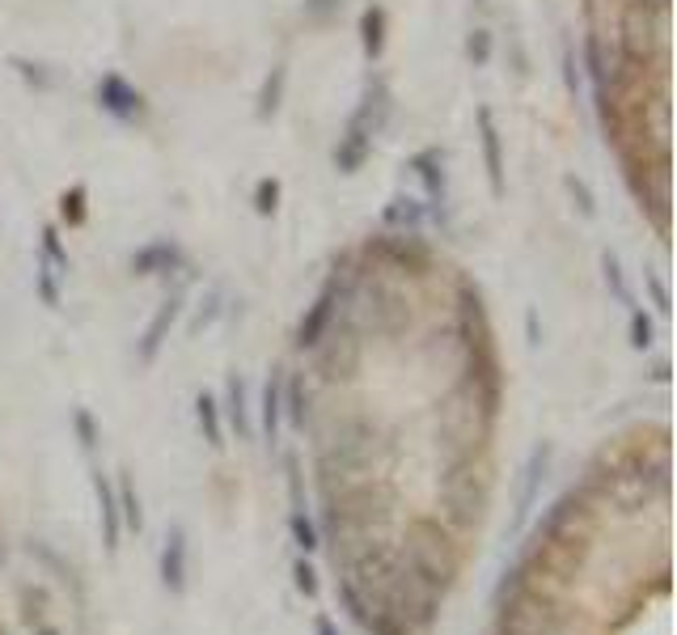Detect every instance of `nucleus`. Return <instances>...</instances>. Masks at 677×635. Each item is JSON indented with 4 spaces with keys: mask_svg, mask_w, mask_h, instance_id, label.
Instances as JSON below:
<instances>
[{
    "mask_svg": "<svg viewBox=\"0 0 677 635\" xmlns=\"http://www.w3.org/2000/svg\"><path fill=\"white\" fill-rule=\"evenodd\" d=\"M183 263H187L183 251L174 242H165V238H157V242H149V246H140V251L131 254V272L136 276H162V272L183 267Z\"/></svg>",
    "mask_w": 677,
    "mask_h": 635,
    "instance_id": "obj_10",
    "label": "nucleus"
},
{
    "mask_svg": "<svg viewBox=\"0 0 677 635\" xmlns=\"http://www.w3.org/2000/svg\"><path fill=\"white\" fill-rule=\"evenodd\" d=\"M466 51H470L475 68H483L487 56H491V34H487V31H475V34H470V43H466Z\"/></svg>",
    "mask_w": 677,
    "mask_h": 635,
    "instance_id": "obj_28",
    "label": "nucleus"
},
{
    "mask_svg": "<svg viewBox=\"0 0 677 635\" xmlns=\"http://www.w3.org/2000/svg\"><path fill=\"white\" fill-rule=\"evenodd\" d=\"M38 263L51 267L56 276H68V251L65 242H60V233H56V224H47L43 238H38Z\"/></svg>",
    "mask_w": 677,
    "mask_h": 635,
    "instance_id": "obj_15",
    "label": "nucleus"
},
{
    "mask_svg": "<svg viewBox=\"0 0 677 635\" xmlns=\"http://www.w3.org/2000/svg\"><path fill=\"white\" fill-rule=\"evenodd\" d=\"M547 471H550V444H538V449L529 453L525 471H521V492H516L513 530H521V526L529 521V512H534V500H538V492H542V478H547Z\"/></svg>",
    "mask_w": 677,
    "mask_h": 635,
    "instance_id": "obj_4",
    "label": "nucleus"
},
{
    "mask_svg": "<svg viewBox=\"0 0 677 635\" xmlns=\"http://www.w3.org/2000/svg\"><path fill=\"white\" fill-rule=\"evenodd\" d=\"M292 585H296V593H305V598H318V572L310 568L305 559H296V564H292Z\"/></svg>",
    "mask_w": 677,
    "mask_h": 635,
    "instance_id": "obj_25",
    "label": "nucleus"
},
{
    "mask_svg": "<svg viewBox=\"0 0 677 635\" xmlns=\"http://www.w3.org/2000/svg\"><path fill=\"white\" fill-rule=\"evenodd\" d=\"M72 428H77V441H81V449H97V424H94V415L85 412V407H77V412H72Z\"/></svg>",
    "mask_w": 677,
    "mask_h": 635,
    "instance_id": "obj_24",
    "label": "nucleus"
},
{
    "mask_svg": "<svg viewBox=\"0 0 677 635\" xmlns=\"http://www.w3.org/2000/svg\"><path fill=\"white\" fill-rule=\"evenodd\" d=\"M276 199H280V187H276L271 178H267V183H258V212H262V217H271V212H276Z\"/></svg>",
    "mask_w": 677,
    "mask_h": 635,
    "instance_id": "obj_29",
    "label": "nucleus"
},
{
    "mask_svg": "<svg viewBox=\"0 0 677 635\" xmlns=\"http://www.w3.org/2000/svg\"><path fill=\"white\" fill-rule=\"evenodd\" d=\"M60 212H65V221L81 224L85 221V187H72L65 195V204H60Z\"/></svg>",
    "mask_w": 677,
    "mask_h": 635,
    "instance_id": "obj_27",
    "label": "nucleus"
},
{
    "mask_svg": "<svg viewBox=\"0 0 677 635\" xmlns=\"http://www.w3.org/2000/svg\"><path fill=\"white\" fill-rule=\"evenodd\" d=\"M280 403H284V412L296 428H305V394H301V381H289V390H280Z\"/></svg>",
    "mask_w": 677,
    "mask_h": 635,
    "instance_id": "obj_23",
    "label": "nucleus"
},
{
    "mask_svg": "<svg viewBox=\"0 0 677 635\" xmlns=\"http://www.w3.org/2000/svg\"><path fill=\"white\" fill-rule=\"evenodd\" d=\"M97 102H102V111H110L115 119H136V115H144V97H140V90H131L119 72H106V77L97 81Z\"/></svg>",
    "mask_w": 677,
    "mask_h": 635,
    "instance_id": "obj_5",
    "label": "nucleus"
},
{
    "mask_svg": "<svg viewBox=\"0 0 677 635\" xmlns=\"http://www.w3.org/2000/svg\"><path fill=\"white\" fill-rule=\"evenodd\" d=\"M487 496L475 492V475H445V508L453 526H475L483 517Z\"/></svg>",
    "mask_w": 677,
    "mask_h": 635,
    "instance_id": "obj_3",
    "label": "nucleus"
},
{
    "mask_svg": "<svg viewBox=\"0 0 677 635\" xmlns=\"http://www.w3.org/2000/svg\"><path fill=\"white\" fill-rule=\"evenodd\" d=\"M115 496H119V517H124V530H144V512H140V496H136V487H131V478L124 475L119 478V487H115Z\"/></svg>",
    "mask_w": 677,
    "mask_h": 635,
    "instance_id": "obj_17",
    "label": "nucleus"
},
{
    "mask_svg": "<svg viewBox=\"0 0 677 635\" xmlns=\"http://www.w3.org/2000/svg\"><path fill=\"white\" fill-rule=\"evenodd\" d=\"M314 635H339V627H335L326 614H318V619H314Z\"/></svg>",
    "mask_w": 677,
    "mask_h": 635,
    "instance_id": "obj_31",
    "label": "nucleus"
},
{
    "mask_svg": "<svg viewBox=\"0 0 677 635\" xmlns=\"http://www.w3.org/2000/svg\"><path fill=\"white\" fill-rule=\"evenodd\" d=\"M602 267H606V285L614 288V297H618L622 305H631V310H635V297H631V285H627V276H622L618 258H614V254H602Z\"/></svg>",
    "mask_w": 677,
    "mask_h": 635,
    "instance_id": "obj_21",
    "label": "nucleus"
},
{
    "mask_svg": "<svg viewBox=\"0 0 677 635\" xmlns=\"http://www.w3.org/2000/svg\"><path fill=\"white\" fill-rule=\"evenodd\" d=\"M289 530H292V539H296V546H301L305 555L323 546V539H318V526H314V521H310L305 512H296V508L289 512Z\"/></svg>",
    "mask_w": 677,
    "mask_h": 635,
    "instance_id": "obj_18",
    "label": "nucleus"
},
{
    "mask_svg": "<svg viewBox=\"0 0 677 635\" xmlns=\"http://www.w3.org/2000/svg\"><path fill=\"white\" fill-rule=\"evenodd\" d=\"M348 292H352V285H348V276H335L330 285L323 288V297L310 305V314H305V322H301V331H296V348H318L326 335V326H330V318H335V310H343V301H348Z\"/></svg>",
    "mask_w": 677,
    "mask_h": 635,
    "instance_id": "obj_2",
    "label": "nucleus"
},
{
    "mask_svg": "<svg viewBox=\"0 0 677 635\" xmlns=\"http://www.w3.org/2000/svg\"><path fill=\"white\" fill-rule=\"evenodd\" d=\"M34 635H60V632H56V627H38Z\"/></svg>",
    "mask_w": 677,
    "mask_h": 635,
    "instance_id": "obj_32",
    "label": "nucleus"
},
{
    "mask_svg": "<svg viewBox=\"0 0 677 635\" xmlns=\"http://www.w3.org/2000/svg\"><path fill=\"white\" fill-rule=\"evenodd\" d=\"M229 424L237 441H250V415H246V385L242 378H229Z\"/></svg>",
    "mask_w": 677,
    "mask_h": 635,
    "instance_id": "obj_16",
    "label": "nucleus"
},
{
    "mask_svg": "<svg viewBox=\"0 0 677 635\" xmlns=\"http://www.w3.org/2000/svg\"><path fill=\"white\" fill-rule=\"evenodd\" d=\"M34 288H38V297H43V305L47 310H60V285H56V272L51 267H34Z\"/></svg>",
    "mask_w": 677,
    "mask_h": 635,
    "instance_id": "obj_22",
    "label": "nucleus"
},
{
    "mask_svg": "<svg viewBox=\"0 0 677 635\" xmlns=\"http://www.w3.org/2000/svg\"><path fill=\"white\" fill-rule=\"evenodd\" d=\"M217 301H221V297L212 292V297H208V310H199V314H195V322H191V335H199V331H203V326H208L212 318L221 314V305H217Z\"/></svg>",
    "mask_w": 677,
    "mask_h": 635,
    "instance_id": "obj_30",
    "label": "nucleus"
},
{
    "mask_svg": "<svg viewBox=\"0 0 677 635\" xmlns=\"http://www.w3.org/2000/svg\"><path fill=\"white\" fill-rule=\"evenodd\" d=\"M284 81H289V72H284V68H276V72L267 77V85H262V97H258V115H262V119L280 111V94H284Z\"/></svg>",
    "mask_w": 677,
    "mask_h": 635,
    "instance_id": "obj_20",
    "label": "nucleus"
},
{
    "mask_svg": "<svg viewBox=\"0 0 677 635\" xmlns=\"http://www.w3.org/2000/svg\"><path fill=\"white\" fill-rule=\"evenodd\" d=\"M94 496H97V512H102V534H106V551H119L124 539V517H119V496L110 487V478L97 471L94 475Z\"/></svg>",
    "mask_w": 677,
    "mask_h": 635,
    "instance_id": "obj_11",
    "label": "nucleus"
},
{
    "mask_svg": "<svg viewBox=\"0 0 677 635\" xmlns=\"http://www.w3.org/2000/svg\"><path fill=\"white\" fill-rule=\"evenodd\" d=\"M479 136H483V161H487V183L491 195H504V158H500V131H495V115L491 106H479Z\"/></svg>",
    "mask_w": 677,
    "mask_h": 635,
    "instance_id": "obj_9",
    "label": "nucleus"
},
{
    "mask_svg": "<svg viewBox=\"0 0 677 635\" xmlns=\"http://www.w3.org/2000/svg\"><path fill=\"white\" fill-rule=\"evenodd\" d=\"M402 564L420 580L423 589H432L436 598L450 593V585L457 580V551H453L450 534L436 521H416L407 530V546H402Z\"/></svg>",
    "mask_w": 677,
    "mask_h": 635,
    "instance_id": "obj_1",
    "label": "nucleus"
},
{
    "mask_svg": "<svg viewBox=\"0 0 677 635\" xmlns=\"http://www.w3.org/2000/svg\"><path fill=\"white\" fill-rule=\"evenodd\" d=\"M162 585L170 593H187V530H183V526H174V530L165 534Z\"/></svg>",
    "mask_w": 677,
    "mask_h": 635,
    "instance_id": "obj_7",
    "label": "nucleus"
},
{
    "mask_svg": "<svg viewBox=\"0 0 677 635\" xmlns=\"http://www.w3.org/2000/svg\"><path fill=\"white\" fill-rule=\"evenodd\" d=\"M178 314H183V297H170L162 310L153 314V322L144 326V335H140V360H144V365H153V360H157V351H162L165 335L174 331Z\"/></svg>",
    "mask_w": 677,
    "mask_h": 635,
    "instance_id": "obj_8",
    "label": "nucleus"
},
{
    "mask_svg": "<svg viewBox=\"0 0 677 635\" xmlns=\"http://www.w3.org/2000/svg\"><path fill=\"white\" fill-rule=\"evenodd\" d=\"M382 221L386 224H411V233H416V224L423 221V208L416 199H407V195H398L394 204H389L386 212H382Z\"/></svg>",
    "mask_w": 677,
    "mask_h": 635,
    "instance_id": "obj_19",
    "label": "nucleus"
},
{
    "mask_svg": "<svg viewBox=\"0 0 677 635\" xmlns=\"http://www.w3.org/2000/svg\"><path fill=\"white\" fill-rule=\"evenodd\" d=\"M411 174L423 183L428 190V204H432V217H441V208H445V153L432 145V149H420L416 158H411Z\"/></svg>",
    "mask_w": 677,
    "mask_h": 635,
    "instance_id": "obj_6",
    "label": "nucleus"
},
{
    "mask_svg": "<svg viewBox=\"0 0 677 635\" xmlns=\"http://www.w3.org/2000/svg\"><path fill=\"white\" fill-rule=\"evenodd\" d=\"M195 415H199L203 441L212 444V449H221V444H225V428H221V407H217V399H212V394H199V399H195Z\"/></svg>",
    "mask_w": 677,
    "mask_h": 635,
    "instance_id": "obj_14",
    "label": "nucleus"
},
{
    "mask_svg": "<svg viewBox=\"0 0 677 635\" xmlns=\"http://www.w3.org/2000/svg\"><path fill=\"white\" fill-rule=\"evenodd\" d=\"M631 348H640V351L652 348V322H647V314L640 305L631 310Z\"/></svg>",
    "mask_w": 677,
    "mask_h": 635,
    "instance_id": "obj_26",
    "label": "nucleus"
},
{
    "mask_svg": "<svg viewBox=\"0 0 677 635\" xmlns=\"http://www.w3.org/2000/svg\"><path fill=\"white\" fill-rule=\"evenodd\" d=\"M360 34H364V56L377 60V56H382V43H386V9H382V4H369V9H364Z\"/></svg>",
    "mask_w": 677,
    "mask_h": 635,
    "instance_id": "obj_12",
    "label": "nucleus"
},
{
    "mask_svg": "<svg viewBox=\"0 0 677 635\" xmlns=\"http://www.w3.org/2000/svg\"><path fill=\"white\" fill-rule=\"evenodd\" d=\"M280 415H284V403H280V378L271 373V381L262 385V432H267V444L280 441Z\"/></svg>",
    "mask_w": 677,
    "mask_h": 635,
    "instance_id": "obj_13",
    "label": "nucleus"
}]
</instances>
